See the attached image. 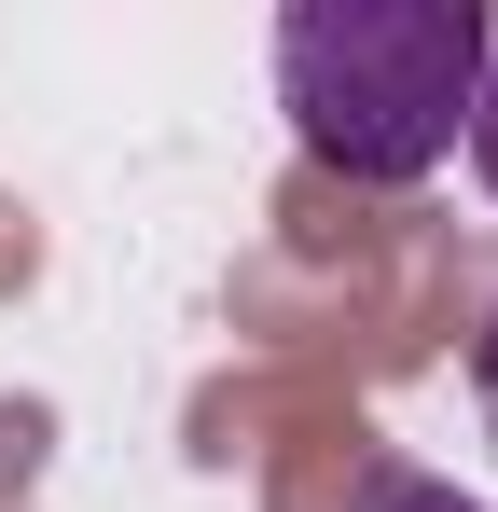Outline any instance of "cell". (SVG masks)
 <instances>
[{"instance_id": "6da1fadb", "label": "cell", "mask_w": 498, "mask_h": 512, "mask_svg": "<svg viewBox=\"0 0 498 512\" xmlns=\"http://www.w3.org/2000/svg\"><path fill=\"white\" fill-rule=\"evenodd\" d=\"M498 14L485 0H291L277 14V111L332 180L402 194L471 139Z\"/></svg>"}, {"instance_id": "7a4b0ae2", "label": "cell", "mask_w": 498, "mask_h": 512, "mask_svg": "<svg viewBox=\"0 0 498 512\" xmlns=\"http://www.w3.org/2000/svg\"><path fill=\"white\" fill-rule=\"evenodd\" d=\"M346 512H498V499H471V485H443V471H374Z\"/></svg>"}, {"instance_id": "3957f363", "label": "cell", "mask_w": 498, "mask_h": 512, "mask_svg": "<svg viewBox=\"0 0 498 512\" xmlns=\"http://www.w3.org/2000/svg\"><path fill=\"white\" fill-rule=\"evenodd\" d=\"M471 167H485V194H498V56H485V97H471Z\"/></svg>"}, {"instance_id": "277c9868", "label": "cell", "mask_w": 498, "mask_h": 512, "mask_svg": "<svg viewBox=\"0 0 498 512\" xmlns=\"http://www.w3.org/2000/svg\"><path fill=\"white\" fill-rule=\"evenodd\" d=\"M471 402L498 416V305H485V333H471Z\"/></svg>"}]
</instances>
